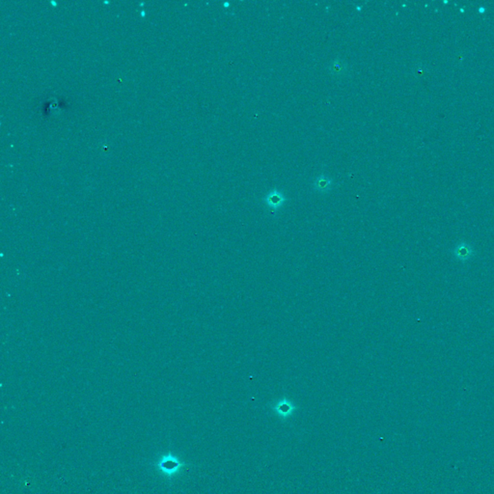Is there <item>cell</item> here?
<instances>
[{
  "instance_id": "cell-5",
  "label": "cell",
  "mask_w": 494,
  "mask_h": 494,
  "mask_svg": "<svg viewBox=\"0 0 494 494\" xmlns=\"http://www.w3.org/2000/svg\"><path fill=\"white\" fill-rule=\"evenodd\" d=\"M331 184V181L327 178H324V177H320L318 179H316L315 182V187L320 189V190H326L328 187L330 186Z\"/></svg>"
},
{
  "instance_id": "cell-4",
  "label": "cell",
  "mask_w": 494,
  "mask_h": 494,
  "mask_svg": "<svg viewBox=\"0 0 494 494\" xmlns=\"http://www.w3.org/2000/svg\"><path fill=\"white\" fill-rule=\"evenodd\" d=\"M284 201V197L282 195L280 192H277V191H273L272 193H270L267 197H266V203L270 205L271 207L273 208H277V207H280L282 203Z\"/></svg>"
},
{
  "instance_id": "cell-1",
  "label": "cell",
  "mask_w": 494,
  "mask_h": 494,
  "mask_svg": "<svg viewBox=\"0 0 494 494\" xmlns=\"http://www.w3.org/2000/svg\"><path fill=\"white\" fill-rule=\"evenodd\" d=\"M158 472L165 478L171 480L179 475V473L187 466V463L179 458V456L168 452L161 456L154 463Z\"/></svg>"
},
{
  "instance_id": "cell-2",
  "label": "cell",
  "mask_w": 494,
  "mask_h": 494,
  "mask_svg": "<svg viewBox=\"0 0 494 494\" xmlns=\"http://www.w3.org/2000/svg\"><path fill=\"white\" fill-rule=\"evenodd\" d=\"M297 406H295L290 400L283 399L276 402L273 407L274 414L282 421L290 419L297 411Z\"/></svg>"
},
{
  "instance_id": "cell-3",
  "label": "cell",
  "mask_w": 494,
  "mask_h": 494,
  "mask_svg": "<svg viewBox=\"0 0 494 494\" xmlns=\"http://www.w3.org/2000/svg\"><path fill=\"white\" fill-rule=\"evenodd\" d=\"M475 254H476V251L473 245L466 241H460L459 243H457L455 248L453 249V255L455 257V259L461 263L469 262L471 259L474 258Z\"/></svg>"
}]
</instances>
